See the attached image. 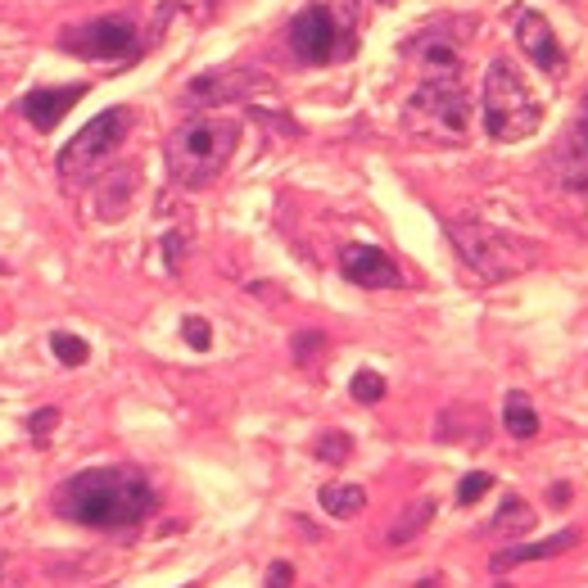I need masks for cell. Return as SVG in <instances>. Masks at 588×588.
Masks as SVG:
<instances>
[{
    "label": "cell",
    "mask_w": 588,
    "mask_h": 588,
    "mask_svg": "<svg viewBox=\"0 0 588 588\" xmlns=\"http://www.w3.org/2000/svg\"><path fill=\"white\" fill-rule=\"evenodd\" d=\"M55 421H59V412H55V408L32 412V417H28V435L37 439V444H46V439H50V430H55Z\"/></svg>",
    "instance_id": "obj_25"
},
{
    "label": "cell",
    "mask_w": 588,
    "mask_h": 588,
    "mask_svg": "<svg viewBox=\"0 0 588 588\" xmlns=\"http://www.w3.org/2000/svg\"><path fill=\"white\" fill-rule=\"evenodd\" d=\"M240 145V123L222 114H200L186 118L177 132L163 141V159H168V177L186 190H200L231 163Z\"/></svg>",
    "instance_id": "obj_2"
},
{
    "label": "cell",
    "mask_w": 588,
    "mask_h": 588,
    "mask_svg": "<svg viewBox=\"0 0 588 588\" xmlns=\"http://www.w3.org/2000/svg\"><path fill=\"white\" fill-rule=\"evenodd\" d=\"M403 123L426 141L457 145L471 132V105H466L462 77H421V86L408 95Z\"/></svg>",
    "instance_id": "obj_5"
},
{
    "label": "cell",
    "mask_w": 588,
    "mask_h": 588,
    "mask_svg": "<svg viewBox=\"0 0 588 588\" xmlns=\"http://www.w3.org/2000/svg\"><path fill=\"white\" fill-rule=\"evenodd\" d=\"M516 41H521V50L534 59V68H543V73H561V68H566L557 37H552L548 19H543L539 10H525L521 19H516Z\"/></svg>",
    "instance_id": "obj_13"
},
{
    "label": "cell",
    "mask_w": 588,
    "mask_h": 588,
    "mask_svg": "<svg viewBox=\"0 0 588 588\" xmlns=\"http://www.w3.org/2000/svg\"><path fill=\"white\" fill-rule=\"evenodd\" d=\"M290 50L304 64H331L340 55V23L326 5H304L290 19Z\"/></svg>",
    "instance_id": "obj_8"
},
{
    "label": "cell",
    "mask_w": 588,
    "mask_h": 588,
    "mask_svg": "<svg viewBox=\"0 0 588 588\" xmlns=\"http://www.w3.org/2000/svg\"><path fill=\"white\" fill-rule=\"evenodd\" d=\"M489 484H494V475H484V471H471V475H462V484H457V503H462V507L480 503V498L489 494Z\"/></svg>",
    "instance_id": "obj_23"
},
{
    "label": "cell",
    "mask_w": 588,
    "mask_h": 588,
    "mask_svg": "<svg viewBox=\"0 0 588 588\" xmlns=\"http://www.w3.org/2000/svg\"><path fill=\"white\" fill-rule=\"evenodd\" d=\"M50 353H55L59 362H64V367H82L86 358H91V344L86 340H77V335H50Z\"/></svg>",
    "instance_id": "obj_20"
},
{
    "label": "cell",
    "mask_w": 588,
    "mask_h": 588,
    "mask_svg": "<svg viewBox=\"0 0 588 588\" xmlns=\"http://www.w3.org/2000/svg\"><path fill=\"white\" fill-rule=\"evenodd\" d=\"M249 86H263L258 73H245L240 82H231V73H200L195 82H190V95H195V100H236V95H245Z\"/></svg>",
    "instance_id": "obj_16"
},
{
    "label": "cell",
    "mask_w": 588,
    "mask_h": 588,
    "mask_svg": "<svg viewBox=\"0 0 588 588\" xmlns=\"http://www.w3.org/2000/svg\"><path fill=\"white\" fill-rule=\"evenodd\" d=\"M317 503H322L326 516L349 521V516H358L362 507H367V489H362V484H322V489H317Z\"/></svg>",
    "instance_id": "obj_15"
},
{
    "label": "cell",
    "mask_w": 588,
    "mask_h": 588,
    "mask_svg": "<svg viewBox=\"0 0 588 588\" xmlns=\"http://www.w3.org/2000/svg\"><path fill=\"white\" fill-rule=\"evenodd\" d=\"M435 512H439V503H435V498H417V503H412L408 512L399 516V521L389 525V543H394V548H403V543H412L421 530H426L430 521H435Z\"/></svg>",
    "instance_id": "obj_17"
},
{
    "label": "cell",
    "mask_w": 588,
    "mask_h": 588,
    "mask_svg": "<svg viewBox=\"0 0 588 588\" xmlns=\"http://www.w3.org/2000/svg\"><path fill=\"white\" fill-rule=\"evenodd\" d=\"M349 394L358 403H380V399H385V380H380L376 371H358V376L349 380Z\"/></svg>",
    "instance_id": "obj_22"
},
{
    "label": "cell",
    "mask_w": 588,
    "mask_h": 588,
    "mask_svg": "<svg viewBox=\"0 0 588 588\" xmlns=\"http://www.w3.org/2000/svg\"><path fill=\"white\" fill-rule=\"evenodd\" d=\"M154 507H159L154 484L132 466H91L59 484L55 494V512L86 530H127L141 525Z\"/></svg>",
    "instance_id": "obj_1"
},
{
    "label": "cell",
    "mask_w": 588,
    "mask_h": 588,
    "mask_svg": "<svg viewBox=\"0 0 588 588\" xmlns=\"http://www.w3.org/2000/svg\"><path fill=\"white\" fill-rule=\"evenodd\" d=\"M213 326L204 322V317H186V322H181V335H186V344L190 349H200V353H209V344H213Z\"/></svg>",
    "instance_id": "obj_24"
},
{
    "label": "cell",
    "mask_w": 588,
    "mask_h": 588,
    "mask_svg": "<svg viewBox=\"0 0 588 588\" xmlns=\"http://www.w3.org/2000/svg\"><path fill=\"white\" fill-rule=\"evenodd\" d=\"M349 453H353V439L344 435V430H331V435H322V444H317V457L331 462V466H344L349 462Z\"/></svg>",
    "instance_id": "obj_21"
},
{
    "label": "cell",
    "mask_w": 588,
    "mask_h": 588,
    "mask_svg": "<svg viewBox=\"0 0 588 588\" xmlns=\"http://www.w3.org/2000/svg\"><path fill=\"white\" fill-rule=\"evenodd\" d=\"M127 127H132V114L123 105L105 109V114H95L73 141L59 150V177L64 181H86L95 168H105L109 154L123 145Z\"/></svg>",
    "instance_id": "obj_6"
},
{
    "label": "cell",
    "mask_w": 588,
    "mask_h": 588,
    "mask_svg": "<svg viewBox=\"0 0 588 588\" xmlns=\"http://www.w3.org/2000/svg\"><path fill=\"white\" fill-rule=\"evenodd\" d=\"M552 172H557V186L561 190H588V105L575 123L561 132V141L552 145Z\"/></svg>",
    "instance_id": "obj_9"
},
{
    "label": "cell",
    "mask_w": 588,
    "mask_h": 588,
    "mask_svg": "<svg viewBox=\"0 0 588 588\" xmlns=\"http://www.w3.org/2000/svg\"><path fill=\"white\" fill-rule=\"evenodd\" d=\"M340 272H344V281L362 285V290H399L403 285L399 263L376 245H349L340 254Z\"/></svg>",
    "instance_id": "obj_10"
},
{
    "label": "cell",
    "mask_w": 588,
    "mask_h": 588,
    "mask_svg": "<svg viewBox=\"0 0 588 588\" xmlns=\"http://www.w3.org/2000/svg\"><path fill=\"white\" fill-rule=\"evenodd\" d=\"M539 123H543L539 95L530 91V82L521 77V68L512 59L498 55L489 64V73H484V132L494 141L512 145L539 132Z\"/></svg>",
    "instance_id": "obj_4"
},
{
    "label": "cell",
    "mask_w": 588,
    "mask_h": 588,
    "mask_svg": "<svg viewBox=\"0 0 588 588\" xmlns=\"http://www.w3.org/2000/svg\"><path fill=\"white\" fill-rule=\"evenodd\" d=\"M380 5H385V0H380Z\"/></svg>",
    "instance_id": "obj_29"
},
{
    "label": "cell",
    "mask_w": 588,
    "mask_h": 588,
    "mask_svg": "<svg viewBox=\"0 0 588 588\" xmlns=\"http://www.w3.org/2000/svg\"><path fill=\"white\" fill-rule=\"evenodd\" d=\"M86 95V86H37L19 100V114L28 118L37 132H55L64 123V114H73V105Z\"/></svg>",
    "instance_id": "obj_11"
},
{
    "label": "cell",
    "mask_w": 588,
    "mask_h": 588,
    "mask_svg": "<svg viewBox=\"0 0 588 588\" xmlns=\"http://www.w3.org/2000/svg\"><path fill=\"white\" fill-rule=\"evenodd\" d=\"M530 525H534V512L525 498H507L494 516V534H521V530H530Z\"/></svg>",
    "instance_id": "obj_19"
},
{
    "label": "cell",
    "mask_w": 588,
    "mask_h": 588,
    "mask_svg": "<svg viewBox=\"0 0 588 588\" xmlns=\"http://www.w3.org/2000/svg\"><path fill=\"white\" fill-rule=\"evenodd\" d=\"M448 240H453L457 258L471 267L480 281H507V276L525 272L539 258V245L521 240L516 231H503L494 222L480 218H453L448 222Z\"/></svg>",
    "instance_id": "obj_3"
},
{
    "label": "cell",
    "mask_w": 588,
    "mask_h": 588,
    "mask_svg": "<svg viewBox=\"0 0 588 588\" xmlns=\"http://www.w3.org/2000/svg\"><path fill=\"white\" fill-rule=\"evenodd\" d=\"M294 584V566L290 561H272L267 566V588H290Z\"/></svg>",
    "instance_id": "obj_27"
},
{
    "label": "cell",
    "mask_w": 588,
    "mask_h": 588,
    "mask_svg": "<svg viewBox=\"0 0 588 588\" xmlns=\"http://www.w3.org/2000/svg\"><path fill=\"white\" fill-rule=\"evenodd\" d=\"M503 421H507V435L512 439H534L539 435V412H534V403L525 399L521 389H512L503 399Z\"/></svg>",
    "instance_id": "obj_18"
},
{
    "label": "cell",
    "mask_w": 588,
    "mask_h": 588,
    "mask_svg": "<svg viewBox=\"0 0 588 588\" xmlns=\"http://www.w3.org/2000/svg\"><path fill=\"white\" fill-rule=\"evenodd\" d=\"M408 55L417 59L421 77H462V55H457V41L448 37V28L439 23L435 32H421L408 41Z\"/></svg>",
    "instance_id": "obj_12"
},
{
    "label": "cell",
    "mask_w": 588,
    "mask_h": 588,
    "mask_svg": "<svg viewBox=\"0 0 588 588\" xmlns=\"http://www.w3.org/2000/svg\"><path fill=\"white\" fill-rule=\"evenodd\" d=\"M163 254H168V272H177V267L186 263V236H181V231H168V236H163Z\"/></svg>",
    "instance_id": "obj_26"
},
{
    "label": "cell",
    "mask_w": 588,
    "mask_h": 588,
    "mask_svg": "<svg viewBox=\"0 0 588 588\" xmlns=\"http://www.w3.org/2000/svg\"><path fill=\"white\" fill-rule=\"evenodd\" d=\"M575 543H579V530H557V534H548L543 543H521V548L494 552V561H489V566H494V570H512V566H525V561H548V557H561L566 548H575Z\"/></svg>",
    "instance_id": "obj_14"
},
{
    "label": "cell",
    "mask_w": 588,
    "mask_h": 588,
    "mask_svg": "<svg viewBox=\"0 0 588 588\" xmlns=\"http://www.w3.org/2000/svg\"><path fill=\"white\" fill-rule=\"evenodd\" d=\"M141 32L132 28L127 19H86L77 28L64 32V50L77 59H132L141 55Z\"/></svg>",
    "instance_id": "obj_7"
},
{
    "label": "cell",
    "mask_w": 588,
    "mask_h": 588,
    "mask_svg": "<svg viewBox=\"0 0 588 588\" xmlns=\"http://www.w3.org/2000/svg\"><path fill=\"white\" fill-rule=\"evenodd\" d=\"M0 575H5V557H0Z\"/></svg>",
    "instance_id": "obj_28"
}]
</instances>
